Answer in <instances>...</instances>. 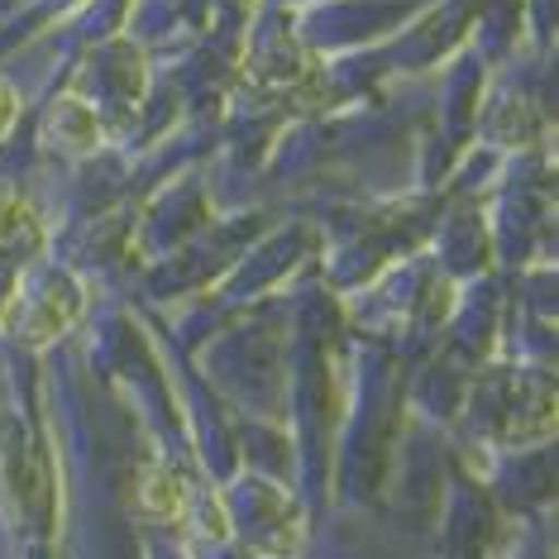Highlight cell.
<instances>
[{"instance_id":"cell-1","label":"cell","mask_w":559,"mask_h":559,"mask_svg":"<svg viewBox=\"0 0 559 559\" xmlns=\"http://www.w3.org/2000/svg\"><path fill=\"white\" fill-rule=\"evenodd\" d=\"M10 120H15V92H10V86L0 82V134L10 130Z\"/></svg>"}]
</instances>
